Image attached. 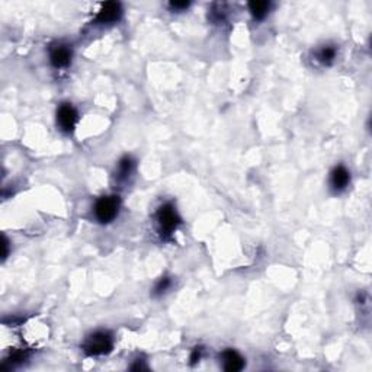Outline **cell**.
Listing matches in <instances>:
<instances>
[{
	"mask_svg": "<svg viewBox=\"0 0 372 372\" xmlns=\"http://www.w3.org/2000/svg\"><path fill=\"white\" fill-rule=\"evenodd\" d=\"M112 337L109 333L106 331H98L92 336L87 337V340L84 342V352L90 356H98V355H103L111 352L112 349Z\"/></svg>",
	"mask_w": 372,
	"mask_h": 372,
	"instance_id": "obj_1",
	"label": "cell"
},
{
	"mask_svg": "<svg viewBox=\"0 0 372 372\" xmlns=\"http://www.w3.org/2000/svg\"><path fill=\"white\" fill-rule=\"evenodd\" d=\"M120 209V199L118 196H103L95 205V215L101 223L112 221Z\"/></svg>",
	"mask_w": 372,
	"mask_h": 372,
	"instance_id": "obj_2",
	"label": "cell"
},
{
	"mask_svg": "<svg viewBox=\"0 0 372 372\" xmlns=\"http://www.w3.org/2000/svg\"><path fill=\"white\" fill-rule=\"evenodd\" d=\"M157 221H159V226H160V231L165 236L172 234L176 230V227L181 224V218H179L178 212L175 211V208L170 204H165L159 208Z\"/></svg>",
	"mask_w": 372,
	"mask_h": 372,
	"instance_id": "obj_3",
	"label": "cell"
},
{
	"mask_svg": "<svg viewBox=\"0 0 372 372\" xmlns=\"http://www.w3.org/2000/svg\"><path fill=\"white\" fill-rule=\"evenodd\" d=\"M123 15V10H121V4L117 3V1H108L105 3L98 16H96V22L99 23H112L115 21H118Z\"/></svg>",
	"mask_w": 372,
	"mask_h": 372,
	"instance_id": "obj_4",
	"label": "cell"
},
{
	"mask_svg": "<svg viewBox=\"0 0 372 372\" xmlns=\"http://www.w3.org/2000/svg\"><path fill=\"white\" fill-rule=\"evenodd\" d=\"M57 121L62 126V131L65 132H71L76 121H77V112L76 109L70 105V103H62L57 112Z\"/></svg>",
	"mask_w": 372,
	"mask_h": 372,
	"instance_id": "obj_5",
	"label": "cell"
},
{
	"mask_svg": "<svg viewBox=\"0 0 372 372\" xmlns=\"http://www.w3.org/2000/svg\"><path fill=\"white\" fill-rule=\"evenodd\" d=\"M223 364H224V370L228 372H237L243 370L245 367V359L233 349H228L226 352H223Z\"/></svg>",
	"mask_w": 372,
	"mask_h": 372,
	"instance_id": "obj_6",
	"label": "cell"
},
{
	"mask_svg": "<svg viewBox=\"0 0 372 372\" xmlns=\"http://www.w3.org/2000/svg\"><path fill=\"white\" fill-rule=\"evenodd\" d=\"M50 60L56 67H65L71 62V50L67 45H56L51 48Z\"/></svg>",
	"mask_w": 372,
	"mask_h": 372,
	"instance_id": "obj_7",
	"label": "cell"
},
{
	"mask_svg": "<svg viewBox=\"0 0 372 372\" xmlns=\"http://www.w3.org/2000/svg\"><path fill=\"white\" fill-rule=\"evenodd\" d=\"M349 179H351L349 172H348L343 166H337V167L331 172V178H330L331 186H333L336 190L345 189V187L348 186V184H349Z\"/></svg>",
	"mask_w": 372,
	"mask_h": 372,
	"instance_id": "obj_8",
	"label": "cell"
},
{
	"mask_svg": "<svg viewBox=\"0 0 372 372\" xmlns=\"http://www.w3.org/2000/svg\"><path fill=\"white\" fill-rule=\"evenodd\" d=\"M269 7H270V3L269 1H250L248 3V9L251 12V15L256 18V19H263L268 12H269Z\"/></svg>",
	"mask_w": 372,
	"mask_h": 372,
	"instance_id": "obj_9",
	"label": "cell"
},
{
	"mask_svg": "<svg viewBox=\"0 0 372 372\" xmlns=\"http://www.w3.org/2000/svg\"><path fill=\"white\" fill-rule=\"evenodd\" d=\"M334 57H336V48L334 47L327 45V47H323L318 51V60L321 62H324V64H330V62L334 60Z\"/></svg>",
	"mask_w": 372,
	"mask_h": 372,
	"instance_id": "obj_10",
	"label": "cell"
},
{
	"mask_svg": "<svg viewBox=\"0 0 372 372\" xmlns=\"http://www.w3.org/2000/svg\"><path fill=\"white\" fill-rule=\"evenodd\" d=\"M132 169H134V162H132V159L131 157H124L121 162H120V165H118V176L123 179V178H126L131 172H132Z\"/></svg>",
	"mask_w": 372,
	"mask_h": 372,
	"instance_id": "obj_11",
	"label": "cell"
},
{
	"mask_svg": "<svg viewBox=\"0 0 372 372\" xmlns=\"http://www.w3.org/2000/svg\"><path fill=\"white\" fill-rule=\"evenodd\" d=\"M25 359H26V353L22 352V351H18V352H13V353L10 355V358L6 361V364H9L10 367H15V365L22 364Z\"/></svg>",
	"mask_w": 372,
	"mask_h": 372,
	"instance_id": "obj_12",
	"label": "cell"
},
{
	"mask_svg": "<svg viewBox=\"0 0 372 372\" xmlns=\"http://www.w3.org/2000/svg\"><path fill=\"white\" fill-rule=\"evenodd\" d=\"M169 287H170V279H169V278H162V279L157 282V285L154 287V294H156V295H160V294H163Z\"/></svg>",
	"mask_w": 372,
	"mask_h": 372,
	"instance_id": "obj_13",
	"label": "cell"
},
{
	"mask_svg": "<svg viewBox=\"0 0 372 372\" xmlns=\"http://www.w3.org/2000/svg\"><path fill=\"white\" fill-rule=\"evenodd\" d=\"M201 348H195L193 349V352H192V356H190V361H192V364H196L199 359H201Z\"/></svg>",
	"mask_w": 372,
	"mask_h": 372,
	"instance_id": "obj_14",
	"label": "cell"
},
{
	"mask_svg": "<svg viewBox=\"0 0 372 372\" xmlns=\"http://www.w3.org/2000/svg\"><path fill=\"white\" fill-rule=\"evenodd\" d=\"M170 6H172L173 9H186V7L189 6V3H187V1H172Z\"/></svg>",
	"mask_w": 372,
	"mask_h": 372,
	"instance_id": "obj_15",
	"label": "cell"
},
{
	"mask_svg": "<svg viewBox=\"0 0 372 372\" xmlns=\"http://www.w3.org/2000/svg\"><path fill=\"white\" fill-rule=\"evenodd\" d=\"M7 253H9V243H7V239L3 236V259L7 257Z\"/></svg>",
	"mask_w": 372,
	"mask_h": 372,
	"instance_id": "obj_16",
	"label": "cell"
},
{
	"mask_svg": "<svg viewBox=\"0 0 372 372\" xmlns=\"http://www.w3.org/2000/svg\"><path fill=\"white\" fill-rule=\"evenodd\" d=\"M131 370H132V371H140V370H147V367H145L143 362H140V361H138L135 365H132V367H131Z\"/></svg>",
	"mask_w": 372,
	"mask_h": 372,
	"instance_id": "obj_17",
	"label": "cell"
}]
</instances>
